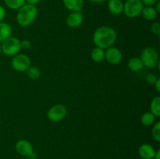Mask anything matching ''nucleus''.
Returning a JSON list of instances; mask_svg holds the SVG:
<instances>
[{"mask_svg": "<svg viewBox=\"0 0 160 159\" xmlns=\"http://www.w3.org/2000/svg\"><path fill=\"white\" fill-rule=\"evenodd\" d=\"M117 40V32L110 26H103L97 28L93 34V41L96 47L107 49L112 47Z\"/></svg>", "mask_w": 160, "mask_h": 159, "instance_id": "nucleus-1", "label": "nucleus"}, {"mask_svg": "<svg viewBox=\"0 0 160 159\" xmlns=\"http://www.w3.org/2000/svg\"><path fill=\"white\" fill-rule=\"evenodd\" d=\"M38 16V9L35 6L25 4L18 9L17 21L21 26H28L33 23Z\"/></svg>", "mask_w": 160, "mask_h": 159, "instance_id": "nucleus-2", "label": "nucleus"}, {"mask_svg": "<svg viewBox=\"0 0 160 159\" xmlns=\"http://www.w3.org/2000/svg\"><path fill=\"white\" fill-rule=\"evenodd\" d=\"M141 59L144 64V66L147 68H153L157 65L159 62L158 51L152 47H147L144 48L141 54Z\"/></svg>", "mask_w": 160, "mask_h": 159, "instance_id": "nucleus-3", "label": "nucleus"}, {"mask_svg": "<svg viewBox=\"0 0 160 159\" xmlns=\"http://www.w3.org/2000/svg\"><path fill=\"white\" fill-rule=\"evenodd\" d=\"M20 49V41L14 37L6 39L1 45V51L7 56H14L18 54Z\"/></svg>", "mask_w": 160, "mask_h": 159, "instance_id": "nucleus-4", "label": "nucleus"}, {"mask_svg": "<svg viewBox=\"0 0 160 159\" xmlns=\"http://www.w3.org/2000/svg\"><path fill=\"white\" fill-rule=\"evenodd\" d=\"M143 8L141 0H127L123 4V12L129 18H135L142 13Z\"/></svg>", "mask_w": 160, "mask_h": 159, "instance_id": "nucleus-5", "label": "nucleus"}, {"mask_svg": "<svg viewBox=\"0 0 160 159\" xmlns=\"http://www.w3.org/2000/svg\"><path fill=\"white\" fill-rule=\"evenodd\" d=\"M15 148L17 152L21 156L30 157L31 159L37 158V154L34 152L32 144L28 140H24V139L19 140L16 143Z\"/></svg>", "mask_w": 160, "mask_h": 159, "instance_id": "nucleus-6", "label": "nucleus"}, {"mask_svg": "<svg viewBox=\"0 0 160 159\" xmlns=\"http://www.w3.org/2000/svg\"><path fill=\"white\" fill-rule=\"evenodd\" d=\"M67 114V109L65 105L57 104L53 105L48 109L47 112V117L53 123H58L63 119Z\"/></svg>", "mask_w": 160, "mask_h": 159, "instance_id": "nucleus-7", "label": "nucleus"}, {"mask_svg": "<svg viewBox=\"0 0 160 159\" xmlns=\"http://www.w3.org/2000/svg\"><path fill=\"white\" fill-rule=\"evenodd\" d=\"M12 66L16 71L25 72L31 66V59L24 54H17L12 59Z\"/></svg>", "mask_w": 160, "mask_h": 159, "instance_id": "nucleus-8", "label": "nucleus"}, {"mask_svg": "<svg viewBox=\"0 0 160 159\" xmlns=\"http://www.w3.org/2000/svg\"><path fill=\"white\" fill-rule=\"evenodd\" d=\"M105 59L112 65L120 63L123 59V54L119 48L115 47H109L105 51Z\"/></svg>", "mask_w": 160, "mask_h": 159, "instance_id": "nucleus-9", "label": "nucleus"}, {"mask_svg": "<svg viewBox=\"0 0 160 159\" xmlns=\"http://www.w3.org/2000/svg\"><path fill=\"white\" fill-rule=\"evenodd\" d=\"M66 21L70 27L76 28L84 21V15L81 12H71L67 16Z\"/></svg>", "mask_w": 160, "mask_h": 159, "instance_id": "nucleus-10", "label": "nucleus"}, {"mask_svg": "<svg viewBox=\"0 0 160 159\" xmlns=\"http://www.w3.org/2000/svg\"><path fill=\"white\" fill-rule=\"evenodd\" d=\"M156 151L152 145L144 143L138 148V154L142 159H153Z\"/></svg>", "mask_w": 160, "mask_h": 159, "instance_id": "nucleus-11", "label": "nucleus"}, {"mask_svg": "<svg viewBox=\"0 0 160 159\" xmlns=\"http://www.w3.org/2000/svg\"><path fill=\"white\" fill-rule=\"evenodd\" d=\"M64 6L71 12H81L84 0H62Z\"/></svg>", "mask_w": 160, "mask_h": 159, "instance_id": "nucleus-12", "label": "nucleus"}, {"mask_svg": "<svg viewBox=\"0 0 160 159\" xmlns=\"http://www.w3.org/2000/svg\"><path fill=\"white\" fill-rule=\"evenodd\" d=\"M108 9L113 15H120L123 12V3L121 0H108Z\"/></svg>", "mask_w": 160, "mask_h": 159, "instance_id": "nucleus-13", "label": "nucleus"}, {"mask_svg": "<svg viewBox=\"0 0 160 159\" xmlns=\"http://www.w3.org/2000/svg\"><path fill=\"white\" fill-rule=\"evenodd\" d=\"M12 27L6 22H0V42L9 38L12 35Z\"/></svg>", "mask_w": 160, "mask_h": 159, "instance_id": "nucleus-14", "label": "nucleus"}, {"mask_svg": "<svg viewBox=\"0 0 160 159\" xmlns=\"http://www.w3.org/2000/svg\"><path fill=\"white\" fill-rule=\"evenodd\" d=\"M141 14L145 20L152 21L157 17L158 12L153 6H145L143 8Z\"/></svg>", "mask_w": 160, "mask_h": 159, "instance_id": "nucleus-15", "label": "nucleus"}, {"mask_svg": "<svg viewBox=\"0 0 160 159\" xmlns=\"http://www.w3.org/2000/svg\"><path fill=\"white\" fill-rule=\"evenodd\" d=\"M128 66L131 71L138 72L144 68V64L140 58L134 57L131 58L128 62Z\"/></svg>", "mask_w": 160, "mask_h": 159, "instance_id": "nucleus-16", "label": "nucleus"}, {"mask_svg": "<svg viewBox=\"0 0 160 159\" xmlns=\"http://www.w3.org/2000/svg\"><path fill=\"white\" fill-rule=\"evenodd\" d=\"M91 58L95 62H101L105 59V50L98 47H95L91 52Z\"/></svg>", "mask_w": 160, "mask_h": 159, "instance_id": "nucleus-17", "label": "nucleus"}, {"mask_svg": "<svg viewBox=\"0 0 160 159\" xmlns=\"http://www.w3.org/2000/svg\"><path fill=\"white\" fill-rule=\"evenodd\" d=\"M150 111L155 117L160 116V97L157 96L153 98L150 104Z\"/></svg>", "mask_w": 160, "mask_h": 159, "instance_id": "nucleus-18", "label": "nucleus"}, {"mask_svg": "<svg viewBox=\"0 0 160 159\" xmlns=\"http://www.w3.org/2000/svg\"><path fill=\"white\" fill-rule=\"evenodd\" d=\"M155 120H156V117L151 112H145L141 117L142 124L145 126H149L152 125L155 123Z\"/></svg>", "mask_w": 160, "mask_h": 159, "instance_id": "nucleus-19", "label": "nucleus"}, {"mask_svg": "<svg viewBox=\"0 0 160 159\" xmlns=\"http://www.w3.org/2000/svg\"><path fill=\"white\" fill-rule=\"evenodd\" d=\"M4 2L8 8L17 10L26 4L25 0H4Z\"/></svg>", "mask_w": 160, "mask_h": 159, "instance_id": "nucleus-20", "label": "nucleus"}, {"mask_svg": "<svg viewBox=\"0 0 160 159\" xmlns=\"http://www.w3.org/2000/svg\"><path fill=\"white\" fill-rule=\"evenodd\" d=\"M26 72L28 77L33 80H38L41 76L40 70L36 66H30Z\"/></svg>", "mask_w": 160, "mask_h": 159, "instance_id": "nucleus-21", "label": "nucleus"}, {"mask_svg": "<svg viewBox=\"0 0 160 159\" xmlns=\"http://www.w3.org/2000/svg\"><path fill=\"white\" fill-rule=\"evenodd\" d=\"M152 135L156 141H160V122H157L153 126L152 129Z\"/></svg>", "mask_w": 160, "mask_h": 159, "instance_id": "nucleus-22", "label": "nucleus"}, {"mask_svg": "<svg viewBox=\"0 0 160 159\" xmlns=\"http://www.w3.org/2000/svg\"><path fill=\"white\" fill-rule=\"evenodd\" d=\"M151 31L156 35H159L160 34V24L159 22H155L152 24Z\"/></svg>", "mask_w": 160, "mask_h": 159, "instance_id": "nucleus-23", "label": "nucleus"}, {"mask_svg": "<svg viewBox=\"0 0 160 159\" xmlns=\"http://www.w3.org/2000/svg\"><path fill=\"white\" fill-rule=\"evenodd\" d=\"M146 81L149 84H154L156 83V81L157 80L158 78L156 77V75L154 74H148V76H146Z\"/></svg>", "mask_w": 160, "mask_h": 159, "instance_id": "nucleus-24", "label": "nucleus"}, {"mask_svg": "<svg viewBox=\"0 0 160 159\" xmlns=\"http://www.w3.org/2000/svg\"><path fill=\"white\" fill-rule=\"evenodd\" d=\"M142 4L145 6H153L156 4L158 0H141Z\"/></svg>", "mask_w": 160, "mask_h": 159, "instance_id": "nucleus-25", "label": "nucleus"}, {"mask_svg": "<svg viewBox=\"0 0 160 159\" xmlns=\"http://www.w3.org/2000/svg\"><path fill=\"white\" fill-rule=\"evenodd\" d=\"M20 47L23 49H28L31 47V41L28 40H23L20 41Z\"/></svg>", "mask_w": 160, "mask_h": 159, "instance_id": "nucleus-26", "label": "nucleus"}, {"mask_svg": "<svg viewBox=\"0 0 160 159\" xmlns=\"http://www.w3.org/2000/svg\"><path fill=\"white\" fill-rule=\"evenodd\" d=\"M6 12L5 8L3 7L2 6L0 5V22H2L3 20H4V18L6 17Z\"/></svg>", "mask_w": 160, "mask_h": 159, "instance_id": "nucleus-27", "label": "nucleus"}, {"mask_svg": "<svg viewBox=\"0 0 160 159\" xmlns=\"http://www.w3.org/2000/svg\"><path fill=\"white\" fill-rule=\"evenodd\" d=\"M154 86H155V88H156V91L160 92V79L159 78H158L157 80L156 81V83L154 84Z\"/></svg>", "mask_w": 160, "mask_h": 159, "instance_id": "nucleus-28", "label": "nucleus"}, {"mask_svg": "<svg viewBox=\"0 0 160 159\" xmlns=\"http://www.w3.org/2000/svg\"><path fill=\"white\" fill-rule=\"evenodd\" d=\"M25 1H26V2H28V4L35 6L36 4H38L40 2V0H25Z\"/></svg>", "mask_w": 160, "mask_h": 159, "instance_id": "nucleus-29", "label": "nucleus"}, {"mask_svg": "<svg viewBox=\"0 0 160 159\" xmlns=\"http://www.w3.org/2000/svg\"><path fill=\"white\" fill-rule=\"evenodd\" d=\"M153 159H160V151H159V150L156 151V154H155L154 158H153Z\"/></svg>", "mask_w": 160, "mask_h": 159, "instance_id": "nucleus-30", "label": "nucleus"}, {"mask_svg": "<svg viewBox=\"0 0 160 159\" xmlns=\"http://www.w3.org/2000/svg\"><path fill=\"white\" fill-rule=\"evenodd\" d=\"M90 2H94V3H102L103 2L106 1V0H89Z\"/></svg>", "mask_w": 160, "mask_h": 159, "instance_id": "nucleus-31", "label": "nucleus"}, {"mask_svg": "<svg viewBox=\"0 0 160 159\" xmlns=\"http://www.w3.org/2000/svg\"><path fill=\"white\" fill-rule=\"evenodd\" d=\"M159 6H160V2L159 1H158L157 2H156V8H155V9H156V11H157L158 12H160V7H159Z\"/></svg>", "mask_w": 160, "mask_h": 159, "instance_id": "nucleus-32", "label": "nucleus"}, {"mask_svg": "<svg viewBox=\"0 0 160 159\" xmlns=\"http://www.w3.org/2000/svg\"><path fill=\"white\" fill-rule=\"evenodd\" d=\"M24 159H31V158H30V157H26V158H24Z\"/></svg>", "mask_w": 160, "mask_h": 159, "instance_id": "nucleus-33", "label": "nucleus"}, {"mask_svg": "<svg viewBox=\"0 0 160 159\" xmlns=\"http://www.w3.org/2000/svg\"><path fill=\"white\" fill-rule=\"evenodd\" d=\"M0 51H1V45H0Z\"/></svg>", "mask_w": 160, "mask_h": 159, "instance_id": "nucleus-34", "label": "nucleus"}, {"mask_svg": "<svg viewBox=\"0 0 160 159\" xmlns=\"http://www.w3.org/2000/svg\"><path fill=\"white\" fill-rule=\"evenodd\" d=\"M121 1H123V0H121Z\"/></svg>", "mask_w": 160, "mask_h": 159, "instance_id": "nucleus-35", "label": "nucleus"}]
</instances>
